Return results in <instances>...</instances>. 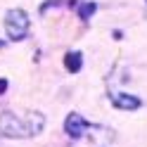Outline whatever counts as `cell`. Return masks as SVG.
Masks as SVG:
<instances>
[{
  "label": "cell",
  "mask_w": 147,
  "mask_h": 147,
  "mask_svg": "<svg viewBox=\"0 0 147 147\" xmlns=\"http://www.w3.org/2000/svg\"><path fill=\"white\" fill-rule=\"evenodd\" d=\"M88 128H95V123H88L86 119L81 116V114H76V112H71L67 116V121H64V133H67L71 140H78Z\"/></svg>",
  "instance_id": "3"
},
{
  "label": "cell",
  "mask_w": 147,
  "mask_h": 147,
  "mask_svg": "<svg viewBox=\"0 0 147 147\" xmlns=\"http://www.w3.org/2000/svg\"><path fill=\"white\" fill-rule=\"evenodd\" d=\"M7 90V78H0V95Z\"/></svg>",
  "instance_id": "7"
},
{
  "label": "cell",
  "mask_w": 147,
  "mask_h": 147,
  "mask_svg": "<svg viewBox=\"0 0 147 147\" xmlns=\"http://www.w3.org/2000/svg\"><path fill=\"white\" fill-rule=\"evenodd\" d=\"M64 67H67V71L71 74H78L81 67H83V57H81V52H67V57H64Z\"/></svg>",
  "instance_id": "5"
},
{
  "label": "cell",
  "mask_w": 147,
  "mask_h": 147,
  "mask_svg": "<svg viewBox=\"0 0 147 147\" xmlns=\"http://www.w3.org/2000/svg\"><path fill=\"white\" fill-rule=\"evenodd\" d=\"M112 97V105L116 109H126V112H133V109H138L142 102H140V97H135V95H126V93H112L109 95Z\"/></svg>",
  "instance_id": "4"
},
{
  "label": "cell",
  "mask_w": 147,
  "mask_h": 147,
  "mask_svg": "<svg viewBox=\"0 0 147 147\" xmlns=\"http://www.w3.org/2000/svg\"><path fill=\"white\" fill-rule=\"evenodd\" d=\"M29 14H26L24 10H19V7H14V10H7L5 14V33L10 40H24L26 33H29Z\"/></svg>",
  "instance_id": "2"
},
{
  "label": "cell",
  "mask_w": 147,
  "mask_h": 147,
  "mask_svg": "<svg viewBox=\"0 0 147 147\" xmlns=\"http://www.w3.org/2000/svg\"><path fill=\"white\" fill-rule=\"evenodd\" d=\"M45 126V116L43 114H31L29 119H19L12 112H3L0 114V133L5 138H33L43 131Z\"/></svg>",
  "instance_id": "1"
},
{
  "label": "cell",
  "mask_w": 147,
  "mask_h": 147,
  "mask_svg": "<svg viewBox=\"0 0 147 147\" xmlns=\"http://www.w3.org/2000/svg\"><path fill=\"white\" fill-rule=\"evenodd\" d=\"M93 12H95V3H90V0H86V3L78 5V17L81 19H88Z\"/></svg>",
  "instance_id": "6"
}]
</instances>
